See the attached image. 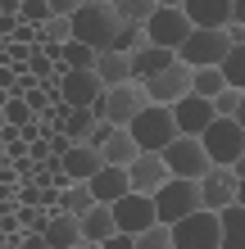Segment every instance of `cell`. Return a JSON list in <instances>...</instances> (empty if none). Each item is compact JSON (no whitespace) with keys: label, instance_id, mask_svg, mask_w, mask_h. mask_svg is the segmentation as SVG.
Returning a JSON list of instances; mask_svg holds the SVG:
<instances>
[{"label":"cell","instance_id":"cell-1","mask_svg":"<svg viewBox=\"0 0 245 249\" xmlns=\"http://www.w3.org/2000/svg\"><path fill=\"white\" fill-rule=\"evenodd\" d=\"M68 41H82V46H91L95 54L109 50L113 32H118V14H113V5H95V0H86V5L68 18Z\"/></svg>","mask_w":245,"mask_h":249},{"label":"cell","instance_id":"cell-2","mask_svg":"<svg viewBox=\"0 0 245 249\" xmlns=\"http://www.w3.org/2000/svg\"><path fill=\"white\" fill-rule=\"evenodd\" d=\"M127 136L136 141V150H141V154H159L168 141H177L172 109H164V105H146L132 123H127Z\"/></svg>","mask_w":245,"mask_h":249},{"label":"cell","instance_id":"cell-3","mask_svg":"<svg viewBox=\"0 0 245 249\" xmlns=\"http://www.w3.org/2000/svg\"><path fill=\"white\" fill-rule=\"evenodd\" d=\"M227 50H232L227 27H191V36L177 46V64H186V68H218Z\"/></svg>","mask_w":245,"mask_h":249},{"label":"cell","instance_id":"cell-4","mask_svg":"<svg viewBox=\"0 0 245 249\" xmlns=\"http://www.w3.org/2000/svg\"><path fill=\"white\" fill-rule=\"evenodd\" d=\"M150 199H154V217H159L164 227H172V222H182L186 213L200 209V181H191V177H168Z\"/></svg>","mask_w":245,"mask_h":249},{"label":"cell","instance_id":"cell-5","mask_svg":"<svg viewBox=\"0 0 245 249\" xmlns=\"http://www.w3.org/2000/svg\"><path fill=\"white\" fill-rule=\"evenodd\" d=\"M146 105H150L146 86H141V82H123V86H109V91L95 100V118L109 123V127H127Z\"/></svg>","mask_w":245,"mask_h":249},{"label":"cell","instance_id":"cell-6","mask_svg":"<svg viewBox=\"0 0 245 249\" xmlns=\"http://www.w3.org/2000/svg\"><path fill=\"white\" fill-rule=\"evenodd\" d=\"M195 141L205 145V154H209V163H213V168H232V163H236V154L245 150V131L236 127V118H213Z\"/></svg>","mask_w":245,"mask_h":249},{"label":"cell","instance_id":"cell-7","mask_svg":"<svg viewBox=\"0 0 245 249\" xmlns=\"http://www.w3.org/2000/svg\"><path fill=\"white\" fill-rule=\"evenodd\" d=\"M159 159H164L168 177H191V181H200V177L213 168V163H209V154H205V145H200L195 136H177V141H168L164 150H159Z\"/></svg>","mask_w":245,"mask_h":249},{"label":"cell","instance_id":"cell-8","mask_svg":"<svg viewBox=\"0 0 245 249\" xmlns=\"http://www.w3.org/2000/svg\"><path fill=\"white\" fill-rule=\"evenodd\" d=\"M168 236H172V249H218V213L195 209L182 222H172Z\"/></svg>","mask_w":245,"mask_h":249},{"label":"cell","instance_id":"cell-9","mask_svg":"<svg viewBox=\"0 0 245 249\" xmlns=\"http://www.w3.org/2000/svg\"><path fill=\"white\" fill-rule=\"evenodd\" d=\"M109 213H113V227H118L123 236H141L146 227L159 222V217H154V199L150 195H136V190H127L123 199H113Z\"/></svg>","mask_w":245,"mask_h":249},{"label":"cell","instance_id":"cell-10","mask_svg":"<svg viewBox=\"0 0 245 249\" xmlns=\"http://www.w3.org/2000/svg\"><path fill=\"white\" fill-rule=\"evenodd\" d=\"M186 36H191V23H186L182 9H154L150 18H146V41H150V46L177 50Z\"/></svg>","mask_w":245,"mask_h":249},{"label":"cell","instance_id":"cell-11","mask_svg":"<svg viewBox=\"0 0 245 249\" xmlns=\"http://www.w3.org/2000/svg\"><path fill=\"white\" fill-rule=\"evenodd\" d=\"M141 86H146V100H150V105L172 109L182 95H191V68H186V64H172V68H164L159 77H150V82H141Z\"/></svg>","mask_w":245,"mask_h":249},{"label":"cell","instance_id":"cell-12","mask_svg":"<svg viewBox=\"0 0 245 249\" xmlns=\"http://www.w3.org/2000/svg\"><path fill=\"white\" fill-rule=\"evenodd\" d=\"M105 95V86H100V77L91 68H68L59 77V100L73 109H95V100Z\"/></svg>","mask_w":245,"mask_h":249},{"label":"cell","instance_id":"cell-13","mask_svg":"<svg viewBox=\"0 0 245 249\" xmlns=\"http://www.w3.org/2000/svg\"><path fill=\"white\" fill-rule=\"evenodd\" d=\"M227 204H236V172L232 168H209L200 177V209L223 213Z\"/></svg>","mask_w":245,"mask_h":249},{"label":"cell","instance_id":"cell-14","mask_svg":"<svg viewBox=\"0 0 245 249\" xmlns=\"http://www.w3.org/2000/svg\"><path fill=\"white\" fill-rule=\"evenodd\" d=\"M164 181H168V168H164L159 154H136L132 163H127V186H132L136 195H154Z\"/></svg>","mask_w":245,"mask_h":249},{"label":"cell","instance_id":"cell-15","mask_svg":"<svg viewBox=\"0 0 245 249\" xmlns=\"http://www.w3.org/2000/svg\"><path fill=\"white\" fill-rule=\"evenodd\" d=\"M172 123H177V136H200L209 123H213V105L200 95H182L172 105Z\"/></svg>","mask_w":245,"mask_h":249},{"label":"cell","instance_id":"cell-16","mask_svg":"<svg viewBox=\"0 0 245 249\" xmlns=\"http://www.w3.org/2000/svg\"><path fill=\"white\" fill-rule=\"evenodd\" d=\"M182 14L191 27H227L232 23V0H182Z\"/></svg>","mask_w":245,"mask_h":249},{"label":"cell","instance_id":"cell-17","mask_svg":"<svg viewBox=\"0 0 245 249\" xmlns=\"http://www.w3.org/2000/svg\"><path fill=\"white\" fill-rule=\"evenodd\" d=\"M100 168H105V163H100V150H91V145H73V150L59 159L64 181H91Z\"/></svg>","mask_w":245,"mask_h":249},{"label":"cell","instance_id":"cell-18","mask_svg":"<svg viewBox=\"0 0 245 249\" xmlns=\"http://www.w3.org/2000/svg\"><path fill=\"white\" fill-rule=\"evenodd\" d=\"M41 236H46V249H73V245H82V227H77L73 213L55 209L46 217V227H41Z\"/></svg>","mask_w":245,"mask_h":249},{"label":"cell","instance_id":"cell-19","mask_svg":"<svg viewBox=\"0 0 245 249\" xmlns=\"http://www.w3.org/2000/svg\"><path fill=\"white\" fill-rule=\"evenodd\" d=\"M177 64V50H164V46H141L132 54V82H150V77H159L164 68Z\"/></svg>","mask_w":245,"mask_h":249},{"label":"cell","instance_id":"cell-20","mask_svg":"<svg viewBox=\"0 0 245 249\" xmlns=\"http://www.w3.org/2000/svg\"><path fill=\"white\" fill-rule=\"evenodd\" d=\"M86 190H91V199H95V204H113V199H123L127 190H132V186H127V168H109V163H105L91 181H86Z\"/></svg>","mask_w":245,"mask_h":249},{"label":"cell","instance_id":"cell-21","mask_svg":"<svg viewBox=\"0 0 245 249\" xmlns=\"http://www.w3.org/2000/svg\"><path fill=\"white\" fill-rule=\"evenodd\" d=\"M91 72L100 77V86H123V82H132V54H118V50H100L95 54V64H91Z\"/></svg>","mask_w":245,"mask_h":249},{"label":"cell","instance_id":"cell-22","mask_svg":"<svg viewBox=\"0 0 245 249\" xmlns=\"http://www.w3.org/2000/svg\"><path fill=\"white\" fill-rule=\"evenodd\" d=\"M77 227H82V240H86V245H100V240H109L113 231H118V227H113L109 204H91V209L77 217Z\"/></svg>","mask_w":245,"mask_h":249},{"label":"cell","instance_id":"cell-23","mask_svg":"<svg viewBox=\"0 0 245 249\" xmlns=\"http://www.w3.org/2000/svg\"><path fill=\"white\" fill-rule=\"evenodd\" d=\"M136 154H141V150H136V141L127 136V127H113L109 141L100 145V163H109V168H127Z\"/></svg>","mask_w":245,"mask_h":249},{"label":"cell","instance_id":"cell-24","mask_svg":"<svg viewBox=\"0 0 245 249\" xmlns=\"http://www.w3.org/2000/svg\"><path fill=\"white\" fill-rule=\"evenodd\" d=\"M218 249H245V209L227 204L218 213Z\"/></svg>","mask_w":245,"mask_h":249},{"label":"cell","instance_id":"cell-25","mask_svg":"<svg viewBox=\"0 0 245 249\" xmlns=\"http://www.w3.org/2000/svg\"><path fill=\"white\" fill-rule=\"evenodd\" d=\"M95 109H73V105H68V118H64V136L68 141H73V145H86V136H91V131H95Z\"/></svg>","mask_w":245,"mask_h":249},{"label":"cell","instance_id":"cell-26","mask_svg":"<svg viewBox=\"0 0 245 249\" xmlns=\"http://www.w3.org/2000/svg\"><path fill=\"white\" fill-rule=\"evenodd\" d=\"M95 64V50L91 46H82V41H64L59 54H55V68L68 72V68H91Z\"/></svg>","mask_w":245,"mask_h":249},{"label":"cell","instance_id":"cell-27","mask_svg":"<svg viewBox=\"0 0 245 249\" xmlns=\"http://www.w3.org/2000/svg\"><path fill=\"white\" fill-rule=\"evenodd\" d=\"M91 190H86V181H68L64 190H59V213H73V217H82L86 209H91Z\"/></svg>","mask_w":245,"mask_h":249},{"label":"cell","instance_id":"cell-28","mask_svg":"<svg viewBox=\"0 0 245 249\" xmlns=\"http://www.w3.org/2000/svg\"><path fill=\"white\" fill-rule=\"evenodd\" d=\"M141 46H150V41H146V27H141V23H118V32H113L109 50H118V54H136Z\"/></svg>","mask_w":245,"mask_h":249},{"label":"cell","instance_id":"cell-29","mask_svg":"<svg viewBox=\"0 0 245 249\" xmlns=\"http://www.w3.org/2000/svg\"><path fill=\"white\" fill-rule=\"evenodd\" d=\"M218 72H223V82L232 86V91H245V46H232L223 54V64H218Z\"/></svg>","mask_w":245,"mask_h":249},{"label":"cell","instance_id":"cell-30","mask_svg":"<svg viewBox=\"0 0 245 249\" xmlns=\"http://www.w3.org/2000/svg\"><path fill=\"white\" fill-rule=\"evenodd\" d=\"M223 86H227V82H223V72H218V68H191V95L213 100Z\"/></svg>","mask_w":245,"mask_h":249},{"label":"cell","instance_id":"cell-31","mask_svg":"<svg viewBox=\"0 0 245 249\" xmlns=\"http://www.w3.org/2000/svg\"><path fill=\"white\" fill-rule=\"evenodd\" d=\"M159 9L154 0H113V14H118V23H141L146 27V18Z\"/></svg>","mask_w":245,"mask_h":249},{"label":"cell","instance_id":"cell-32","mask_svg":"<svg viewBox=\"0 0 245 249\" xmlns=\"http://www.w3.org/2000/svg\"><path fill=\"white\" fill-rule=\"evenodd\" d=\"M0 113H5V123H9V127H19V131L37 123V113H32V105H27L23 95H9V100H5V109H0Z\"/></svg>","mask_w":245,"mask_h":249},{"label":"cell","instance_id":"cell-33","mask_svg":"<svg viewBox=\"0 0 245 249\" xmlns=\"http://www.w3.org/2000/svg\"><path fill=\"white\" fill-rule=\"evenodd\" d=\"M136 249H172V236H168V227H164V222L146 227V231L136 236Z\"/></svg>","mask_w":245,"mask_h":249},{"label":"cell","instance_id":"cell-34","mask_svg":"<svg viewBox=\"0 0 245 249\" xmlns=\"http://www.w3.org/2000/svg\"><path fill=\"white\" fill-rule=\"evenodd\" d=\"M209 105H213V118H236V105H241V91H232V86H223V91L213 95Z\"/></svg>","mask_w":245,"mask_h":249},{"label":"cell","instance_id":"cell-35","mask_svg":"<svg viewBox=\"0 0 245 249\" xmlns=\"http://www.w3.org/2000/svg\"><path fill=\"white\" fill-rule=\"evenodd\" d=\"M68 36H73V32H68V18H46V23H41V41H55V46H64Z\"/></svg>","mask_w":245,"mask_h":249},{"label":"cell","instance_id":"cell-36","mask_svg":"<svg viewBox=\"0 0 245 249\" xmlns=\"http://www.w3.org/2000/svg\"><path fill=\"white\" fill-rule=\"evenodd\" d=\"M19 9H23V23H37V27H41V23L50 18V9H46V0H23Z\"/></svg>","mask_w":245,"mask_h":249},{"label":"cell","instance_id":"cell-37","mask_svg":"<svg viewBox=\"0 0 245 249\" xmlns=\"http://www.w3.org/2000/svg\"><path fill=\"white\" fill-rule=\"evenodd\" d=\"M86 5V0H46V9H50V18H73V14Z\"/></svg>","mask_w":245,"mask_h":249},{"label":"cell","instance_id":"cell-38","mask_svg":"<svg viewBox=\"0 0 245 249\" xmlns=\"http://www.w3.org/2000/svg\"><path fill=\"white\" fill-rule=\"evenodd\" d=\"M100 249H136V236H123V231H113L109 240H100Z\"/></svg>","mask_w":245,"mask_h":249},{"label":"cell","instance_id":"cell-39","mask_svg":"<svg viewBox=\"0 0 245 249\" xmlns=\"http://www.w3.org/2000/svg\"><path fill=\"white\" fill-rule=\"evenodd\" d=\"M19 72H23L19 64H0V86H5L9 95H14V82H19Z\"/></svg>","mask_w":245,"mask_h":249},{"label":"cell","instance_id":"cell-40","mask_svg":"<svg viewBox=\"0 0 245 249\" xmlns=\"http://www.w3.org/2000/svg\"><path fill=\"white\" fill-rule=\"evenodd\" d=\"M19 249H46V236H41V231H27L19 240Z\"/></svg>","mask_w":245,"mask_h":249},{"label":"cell","instance_id":"cell-41","mask_svg":"<svg viewBox=\"0 0 245 249\" xmlns=\"http://www.w3.org/2000/svg\"><path fill=\"white\" fill-rule=\"evenodd\" d=\"M227 41H232V46H245V23H232V27H227Z\"/></svg>","mask_w":245,"mask_h":249},{"label":"cell","instance_id":"cell-42","mask_svg":"<svg viewBox=\"0 0 245 249\" xmlns=\"http://www.w3.org/2000/svg\"><path fill=\"white\" fill-rule=\"evenodd\" d=\"M232 23H245V0H232ZM227 23V27H232Z\"/></svg>","mask_w":245,"mask_h":249},{"label":"cell","instance_id":"cell-43","mask_svg":"<svg viewBox=\"0 0 245 249\" xmlns=\"http://www.w3.org/2000/svg\"><path fill=\"white\" fill-rule=\"evenodd\" d=\"M232 172H236V177H241V181H245V150H241V154H236V163H232Z\"/></svg>","mask_w":245,"mask_h":249},{"label":"cell","instance_id":"cell-44","mask_svg":"<svg viewBox=\"0 0 245 249\" xmlns=\"http://www.w3.org/2000/svg\"><path fill=\"white\" fill-rule=\"evenodd\" d=\"M236 127L245 131V91H241V105H236Z\"/></svg>","mask_w":245,"mask_h":249},{"label":"cell","instance_id":"cell-45","mask_svg":"<svg viewBox=\"0 0 245 249\" xmlns=\"http://www.w3.org/2000/svg\"><path fill=\"white\" fill-rule=\"evenodd\" d=\"M236 204L245 209V181H241V177H236Z\"/></svg>","mask_w":245,"mask_h":249},{"label":"cell","instance_id":"cell-46","mask_svg":"<svg viewBox=\"0 0 245 249\" xmlns=\"http://www.w3.org/2000/svg\"><path fill=\"white\" fill-rule=\"evenodd\" d=\"M159 9H182V0H154Z\"/></svg>","mask_w":245,"mask_h":249},{"label":"cell","instance_id":"cell-47","mask_svg":"<svg viewBox=\"0 0 245 249\" xmlns=\"http://www.w3.org/2000/svg\"><path fill=\"white\" fill-rule=\"evenodd\" d=\"M5 100H9V91H5V86H0V109H5Z\"/></svg>","mask_w":245,"mask_h":249},{"label":"cell","instance_id":"cell-48","mask_svg":"<svg viewBox=\"0 0 245 249\" xmlns=\"http://www.w3.org/2000/svg\"><path fill=\"white\" fill-rule=\"evenodd\" d=\"M73 249H100V245H86V240H82V245H73Z\"/></svg>","mask_w":245,"mask_h":249},{"label":"cell","instance_id":"cell-49","mask_svg":"<svg viewBox=\"0 0 245 249\" xmlns=\"http://www.w3.org/2000/svg\"><path fill=\"white\" fill-rule=\"evenodd\" d=\"M0 159H5V141H0Z\"/></svg>","mask_w":245,"mask_h":249},{"label":"cell","instance_id":"cell-50","mask_svg":"<svg viewBox=\"0 0 245 249\" xmlns=\"http://www.w3.org/2000/svg\"><path fill=\"white\" fill-rule=\"evenodd\" d=\"M95 5H113V0H95Z\"/></svg>","mask_w":245,"mask_h":249},{"label":"cell","instance_id":"cell-51","mask_svg":"<svg viewBox=\"0 0 245 249\" xmlns=\"http://www.w3.org/2000/svg\"><path fill=\"white\" fill-rule=\"evenodd\" d=\"M0 127H5V113H0Z\"/></svg>","mask_w":245,"mask_h":249},{"label":"cell","instance_id":"cell-52","mask_svg":"<svg viewBox=\"0 0 245 249\" xmlns=\"http://www.w3.org/2000/svg\"><path fill=\"white\" fill-rule=\"evenodd\" d=\"M19 5H23V0H19Z\"/></svg>","mask_w":245,"mask_h":249}]
</instances>
